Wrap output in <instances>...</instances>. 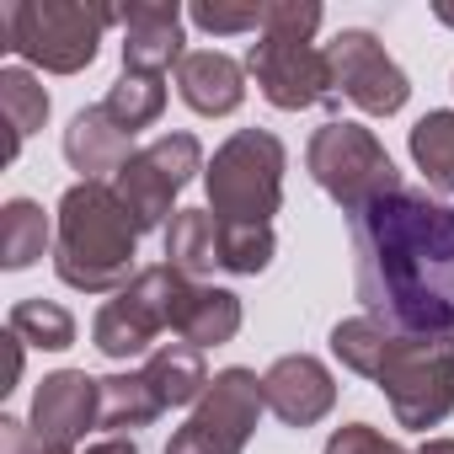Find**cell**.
<instances>
[{"mask_svg":"<svg viewBox=\"0 0 454 454\" xmlns=\"http://www.w3.org/2000/svg\"><path fill=\"white\" fill-rule=\"evenodd\" d=\"M0 454H70V449L38 438L22 417H0Z\"/></svg>","mask_w":454,"mask_h":454,"instance_id":"cell-30","label":"cell"},{"mask_svg":"<svg viewBox=\"0 0 454 454\" xmlns=\"http://www.w3.org/2000/svg\"><path fill=\"white\" fill-rule=\"evenodd\" d=\"M411 160L427 187L454 192V113H427L411 123Z\"/></svg>","mask_w":454,"mask_h":454,"instance_id":"cell-24","label":"cell"},{"mask_svg":"<svg viewBox=\"0 0 454 454\" xmlns=\"http://www.w3.org/2000/svg\"><path fill=\"white\" fill-rule=\"evenodd\" d=\"M97 422H102V380H91L86 369H59L38 385L33 417H27V427L38 438L75 449L86 438V427H97Z\"/></svg>","mask_w":454,"mask_h":454,"instance_id":"cell-12","label":"cell"},{"mask_svg":"<svg viewBox=\"0 0 454 454\" xmlns=\"http://www.w3.org/2000/svg\"><path fill=\"white\" fill-rule=\"evenodd\" d=\"M49 252V214L33 198H12L0 208V268L22 273Z\"/></svg>","mask_w":454,"mask_h":454,"instance_id":"cell-19","label":"cell"},{"mask_svg":"<svg viewBox=\"0 0 454 454\" xmlns=\"http://www.w3.org/2000/svg\"><path fill=\"white\" fill-rule=\"evenodd\" d=\"M6 332H17L22 342H33L43 353H65L75 342V316L54 300H17L6 316Z\"/></svg>","mask_w":454,"mask_h":454,"instance_id":"cell-25","label":"cell"},{"mask_svg":"<svg viewBox=\"0 0 454 454\" xmlns=\"http://www.w3.org/2000/svg\"><path fill=\"white\" fill-rule=\"evenodd\" d=\"M273 252H278L273 224H224V219H219V268H224V273L257 278V273H268Z\"/></svg>","mask_w":454,"mask_h":454,"instance_id":"cell-26","label":"cell"},{"mask_svg":"<svg viewBox=\"0 0 454 454\" xmlns=\"http://www.w3.org/2000/svg\"><path fill=\"white\" fill-rule=\"evenodd\" d=\"M139 374L150 380V390H155V401H160L166 411H171V406H198L203 390H208L203 348H192V342H166V348H155Z\"/></svg>","mask_w":454,"mask_h":454,"instance_id":"cell-17","label":"cell"},{"mask_svg":"<svg viewBox=\"0 0 454 454\" xmlns=\"http://www.w3.org/2000/svg\"><path fill=\"white\" fill-rule=\"evenodd\" d=\"M0 113H6V129H12V139H6V160H17L22 139L38 134L43 118H49V91L38 86L33 70H17V65H12V70H0Z\"/></svg>","mask_w":454,"mask_h":454,"instance_id":"cell-21","label":"cell"},{"mask_svg":"<svg viewBox=\"0 0 454 454\" xmlns=\"http://www.w3.org/2000/svg\"><path fill=\"white\" fill-rule=\"evenodd\" d=\"M268 38H294V43H310L321 33V6L316 0H268Z\"/></svg>","mask_w":454,"mask_h":454,"instance_id":"cell-28","label":"cell"},{"mask_svg":"<svg viewBox=\"0 0 454 454\" xmlns=\"http://www.w3.org/2000/svg\"><path fill=\"white\" fill-rule=\"evenodd\" d=\"M129 139L134 134H123L102 113V102H97V107H81L70 118V129H65V160L81 171V182H102V176H118L129 166V155H134Z\"/></svg>","mask_w":454,"mask_h":454,"instance_id":"cell-16","label":"cell"},{"mask_svg":"<svg viewBox=\"0 0 454 454\" xmlns=\"http://www.w3.org/2000/svg\"><path fill=\"white\" fill-rule=\"evenodd\" d=\"M262 401L284 427H316L337 406V380H332V369L321 358L289 353L262 374Z\"/></svg>","mask_w":454,"mask_h":454,"instance_id":"cell-13","label":"cell"},{"mask_svg":"<svg viewBox=\"0 0 454 454\" xmlns=\"http://www.w3.org/2000/svg\"><path fill=\"white\" fill-rule=\"evenodd\" d=\"M166 406L155 401L150 380L134 369V374H107L102 380V427L113 433H129V427H150Z\"/></svg>","mask_w":454,"mask_h":454,"instance_id":"cell-23","label":"cell"},{"mask_svg":"<svg viewBox=\"0 0 454 454\" xmlns=\"http://www.w3.org/2000/svg\"><path fill=\"white\" fill-rule=\"evenodd\" d=\"M332 353L342 369L374 380L411 433H427L454 411V342H401L380 321L353 316L332 326Z\"/></svg>","mask_w":454,"mask_h":454,"instance_id":"cell-2","label":"cell"},{"mask_svg":"<svg viewBox=\"0 0 454 454\" xmlns=\"http://www.w3.org/2000/svg\"><path fill=\"white\" fill-rule=\"evenodd\" d=\"M326 59H332V86L337 97H348L358 113L369 118H390L406 107L411 86H406V70L385 54V43L364 27H348L326 43Z\"/></svg>","mask_w":454,"mask_h":454,"instance_id":"cell-10","label":"cell"},{"mask_svg":"<svg viewBox=\"0 0 454 454\" xmlns=\"http://www.w3.org/2000/svg\"><path fill=\"white\" fill-rule=\"evenodd\" d=\"M353 294L401 342H454V203L395 187L348 214Z\"/></svg>","mask_w":454,"mask_h":454,"instance_id":"cell-1","label":"cell"},{"mask_svg":"<svg viewBox=\"0 0 454 454\" xmlns=\"http://www.w3.org/2000/svg\"><path fill=\"white\" fill-rule=\"evenodd\" d=\"M247 75L257 81V91L278 113H305L316 102H337L332 59L316 43H294V38H268L262 33V43H252V54H247Z\"/></svg>","mask_w":454,"mask_h":454,"instance_id":"cell-11","label":"cell"},{"mask_svg":"<svg viewBox=\"0 0 454 454\" xmlns=\"http://www.w3.org/2000/svg\"><path fill=\"white\" fill-rule=\"evenodd\" d=\"M262 411H268V401H262V380L252 369H219L208 380L203 401L192 406V417L171 433L166 454H247Z\"/></svg>","mask_w":454,"mask_h":454,"instance_id":"cell-8","label":"cell"},{"mask_svg":"<svg viewBox=\"0 0 454 454\" xmlns=\"http://www.w3.org/2000/svg\"><path fill=\"white\" fill-rule=\"evenodd\" d=\"M417 454H454V438H427Z\"/></svg>","mask_w":454,"mask_h":454,"instance_id":"cell-32","label":"cell"},{"mask_svg":"<svg viewBox=\"0 0 454 454\" xmlns=\"http://www.w3.org/2000/svg\"><path fill=\"white\" fill-rule=\"evenodd\" d=\"M284 139L268 134V129H241L231 134L203 182H208V214L224 219V224H273L278 203H284Z\"/></svg>","mask_w":454,"mask_h":454,"instance_id":"cell-5","label":"cell"},{"mask_svg":"<svg viewBox=\"0 0 454 454\" xmlns=\"http://www.w3.org/2000/svg\"><path fill=\"white\" fill-rule=\"evenodd\" d=\"M182 6L176 0H134L123 6V70L129 75H166L182 65Z\"/></svg>","mask_w":454,"mask_h":454,"instance_id":"cell-14","label":"cell"},{"mask_svg":"<svg viewBox=\"0 0 454 454\" xmlns=\"http://www.w3.org/2000/svg\"><path fill=\"white\" fill-rule=\"evenodd\" d=\"M123 22L118 6H81V0H6L0 6V49L33 59L49 75H81L97 59L102 33Z\"/></svg>","mask_w":454,"mask_h":454,"instance_id":"cell-4","label":"cell"},{"mask_svg":"<svg viewBox=\"0 0 454 454\" xmlns=\"http://www.w3.org/2000/svg\"><path fill=\"white\" fill-rule=\"evenodd\" d=\"M326 454H406L395 438H385V433H374L369 422H348V427H337L332 438H326Z\"/></svg>","mask_w":454,"mask_h":454,"instance_id":"cell-29","label":"cell"},{"mask_svg":"<svg viewBox=\"0 0 454 454\" xmlns=\"http://www.w3.org/2000/svg\"><path fill=\"white\" fill-rule=\"evenodd\" d=\"M198 171H208V166H203V145H198L192 134H160L155 145H145V150L129 155V166L113 176V192L123 198V208L134 214L139 236H145V231H160V224H166L171 198H176Z\"/></svg>","mask_w":454,"mask_h":454,"instance_id":"cell-9","label":"cell"},{"mask_svg":"<svg viewBox=\"0 0 454 454\" xmlns=\"http://www.w3.org/2000/svg\"><path fill=\"white\" fill-rule=\"evenodd\" d=\"M139 257V224L107 182H75L59 198V236H54V273L81 294H118L129 289Z\"/></svg>","mask_w":454,"mask_h":454,"instance_id":"cell-3","label":"cell"},{"mask_svg":"<svg viewBox=\"0 0 454 454\" xmlns=\"http://www.w3.org/2000/svg\"><path fill=\"white\" fill-rule=\"evenodd\" d=\"M203 33L214 38H231V33H262L268 27V6H224V0H198L187 12Z\"/></svg>","mask_w":454,"mask_h":454,"instance_id":"cell-27","label":"cell"},{"mask_svg":"<svg viewBox=\"0 0 454 454\" xmlns=\"http://www.w3.org/2000/svg\"><path fill=\"white\" fill-rule=\"evenodd\" d=\"M305 166H310L316 187H321L342 214H358V208H369L374 198H385V192L401 187V171H395V160L385 155V145H380L364 123H348V118H332L326 129L310 134Z\"/></svg>","mask_w":454,"mask_h":454,"instance_id":"cell-7","label":"cell"},{"mask_svg":"<svg viewBox=\"0 0 454 454\" xmlns=\"http://www.w3.org/2000/svg\"><path fill=\"white\" fill-rule=\"evenodd\" d=\"M241 332V300L231 289H208V284H192V300L182 310V342L192 348H219V342H231Z\"/></svg>","mask_w":454,"mask_h":454,"instance_id":"cell-20","label":"cell"},{"mask_svg":"<svg viewBox=\"0 0 454 454\" xmlns=\"http://www.w3.org/2000/svg\"><path fill=\"white\" fill-rule=\"evenodd\" d=\"M187 300H192V278H187V273H176L171 262L139 268V278H134L129 289H118V294L97 310V321H91L97 353H102V358H118V364L150 353V342H155L166 326L182 332Z\"/></svg>","mask_w":454,"mask_h":454,"instance_id":"cell-6","label":"cell"},{"mask_svg":"<svg viewBox=\"0 0 454 454\" xmlns=\"http://www.w3.org/2000/svg\"><path fill=\"white\" fill-rule=\"evenodd\" d=\"M166 262L187 278L219 268V219L208 208H176L166 224Z\"/></svg>","mask_w":454,"mask_h":454,"instance_id":"cell-18","label":"cell"},{"mask_svg":"<svg viewBox=\"0 0 454 454\" xmlns=\"http://www.w3.org/2000/svg\"><path fill=\"white\" fill-rule=\"evenodd\" d=\"M102 113L123 129V134H139V129H150L160 113H166V81L160 75H118L113 86H107V97H102Z\"/></svg>","mask_w":454,"mask_h":454,"instance_id":"cell-22","label":"cell"},{"mask_svg":"<svg viewBox=\"0 0 454 454\" xmlns=\"http://www.w3.org/2000/svg\"><path fill=\"white\" fill-rule=\"evenodd\" d=\"M433 17H438V22H449V27H454V0H438V6H433Z\"/></svg>","mask_w":454,"mask_h":454,"instance_id":"cell-33","label":"cell"},{"mask_svg":"<svg viewBox=\"0 0 454 454\" xmlns=\"http://www.w3.org/2000/svg\"><path fill=\"white\" fill-rule=\"evenodd\" d=\"M176 91L192 113L203 118H224L247 102V65H236L231 54L219 49H192L182 65H176Z\"/></svg>","mask_w":454,"mask_h":454,"instance_id":"cell-15","label":"cell"},{"mask_svg":"<svg viewBox=\"0 0 454 454\" xmlns=\"http://www.w3.org/2000/svg\"><path fill=\"white\" fill-rule=\"evenodd\" d=\"M86 454H139V443H134V438H123V433H113V438H102V443H91Z\"/></svg>","mask_w":454,"mask_h":454,"instance_id":"cell-31","label":"cell"}]
</instances>
